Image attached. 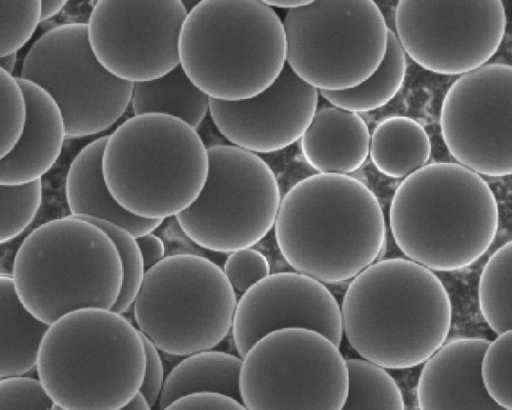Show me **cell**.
Wrapping results in <instances>:
<instances>
[{
	"instance_id": "6da1fadb",
	"label": "cell",
	"mask_w": 512,
	"mask_h": 410,
	"mask_svg": "<svg viewBox=\"0 0 512 410\" xmlns=\"http://www.w3.org/2000/svg\"><path fill=\"white\" fill-rule=\"evenodd\" d=\"M340 311L351 347L383 369L426 362L446 342L452 322L442 281L405 258L374 262L351 279Z\"/></svg>"
},
{
	"instance_id": "7a4b0ae2",
	"label": "cell",
	"mask_w": 512,
	"mask_h": 410,
	"mask_svg": "<svg viewBox=\"0 0 512 410\" xmlns=\"http://www.w3.org/2000/svg\"><path fill=\"white\" fill-rule=\"evenodd\" d=\"M273 228L286 262L323 284L353 279L376 262L386 241L376 195L344 174L317 173L294 184Z\"/></svg>"
},
{
	"instance_id": "3957f363",
	"label": "cell",
	"mask_w": 512,
	"mask_h": 410,
	"mask_svg": "<svg viewBox=\"0 0 512 410\" xmlns=\"http://www.w3.org/2000/svg\"><path fill=\"white\" fill-rule=\"evenodd\" d=\"M498 223L488 183L454 162L428 163L405 177L389 209L398 248L431 271H456L476 262L493 243Z\"/></svg>"
},
{
	"instance_id": "277c9868",
	"label": "cell",
	"mask_w": 512,
	"mask_h": 410,
	"mask_svg": "<svg viewBox=\"0 0 512 410\" xmlns=\"http://www.w3.org/2000/svg\"><path fill=\"white\" fill-rule=\"evenodd\" d=\"M36 368L43 390L62 410H120L142 384L144 344L121 314L80 309L49 325Z\"/></svg>"
},
{
	"instance_id": "5b68a950",
	"label": "cell",
	"mask_w": 512,
	"mask_h": 410,
	"mask_svg": "<svg viewBox=\"0 0 512 410\" xmlns=\"http://www.w3.org/2000/svg\"><path fill=\"white\" fill-rule=\"evenodd\" d=\"M178 54L187 77L209 98L249 99L286 64L283 22L263 1H197L183 22Z\"/></svg>"
},
{
	"instance_id": "8992f818",
	"label": "cell",
	"mask_w": 512,
	"mask_h": 410,
	"mask_svg": "<svg viewBox=\"0 0 512 410\" xmlns=\"http://www.w3.org/2000/svg\"><path fill=\"white\" fill-rule=\"evenodd\" d=\"M11 277L24 307L51 325L76 310H111L123 272L110 237L96 225L69 215L40 225L23 240Z\"/></svg>"
},
{
	"instance_id": "52a82bcc",
	"label": "cell",
	"mask_w": 512,
	"mask_h": 410,
	"mask_svg": "<svg viewBox=\"0 0 512 410\" xmlns=\"http://www.w3.org/2000/svg\"><path fill=\"white\" fill-rule=\"evenodd\" d=\"M102 170L108 190L125 210L164 220L198 197L208 153L197 130L180 119L133 115L108 135Z\"/></svg>"
},
{
	"instance_id": "ba28073f",
	"label": "cell",
	"mask_w": 512,
	"mask_h": 410,
	"mask_svg": "<svg viewBox=\"0 0 512 410\" xmlns=\"http://www.w3.org/2000/svg\"><path fill=\"white\" fill-rule=\"evenodd\" d=\"M236 304V293L217 264L175 254L145 271L132 307L137 329L158 350L185 357L223 341Z\"/></svg>"
},
{
	"instance_id": "9c48e42d",
	"label": "cell",
	"mask_w": 512,
	"mask_h": 410,
	"mask_svg": "<svg viewBox=\"0 0 512 410\" xmlns=\"http://www.w3.org/2000/svg\"><path fill=\"white\" fill-rule=\"evenodd\" d=\"M282 22L286 64L318 91L359 85L386 53L390 28L373 0H310Z\"/></svg>"
},
{
	"instance_id": "30bf717a",
	"label": "cell",
	"mask_w": 512,
	"mask_h": 410,
	"mask_svg": "<svg viewBox=\"0 0 512 410\" xmlns=\"http://www.w3.org/2000/svg\"><path fill=\"white\" fill-rule=\"evenodd\" d=\"M208 173L196 200L175 216L200 247L231 253L252 248L274 227L281 195L276 176L257 154L231 144L207 148Z\"/></svg>"
},
{
	"instance_id": "8fae6325",
	"label": "cell",
	"mask_w": 512,
	"mask_h": 410,
	"mask_svg": "<svg viewBox=\"0 0 512 410\" xmlns=\"http://www.w3.org/2000/svg\"><path fill=\"white\" fill-rule=\"evenodd\" d=\"M348 383L339 347L301 328L259 339L242 358L239 374L246 410H341Z\"/></svg>"
},
{
	"instance_id": "7c38bea8",
	"label": "cell",
	"mask_w": 512,
	"mask_h": 410,
	"mask_svg": "<svg viewBox=\"0 0 512 410\" xmlns=\"http://www.w3.org/2000/svg\"><path fill=\"white\" fill-rule=\"evenodd\" d=\"M21 79L43 89L63 118L66 139L110 128L130 104L133 83L110 74L95 57L86 23L58 25L24 57Z\"/></svg>"
},
{
	"instance_id": "4fadbf2b",
	"label": "cell",
	"mask_w": 512,
	"mask_h": 410,
	"mask_svg": "<svg viewBox=\"0 0 512 410\" xmlns=\"http://www.w3.org/2000/svg\"><path fill=\"white\" fill-rule=\"evenodd\" d=\"M506 22L501 0H401L395 35L405 55L422 68L463 75L494 56Z\"/></svg>"
},
{
	"instance_id": "5bb4252c",
	"label": "cell",
	"mask_w": 512,
	"mask_h": 410,
	"mask_svg": "<svg viewBox=\"0 0 512 410\" xmlns=\"http://www.w3.org/2000/svg\"><path fill=\"white\" fill-rule=\"evenodd\" d=\"M440 130L458 164L479 175H510L512 67L487 63L460 75L443 98Z\"/></svg>"
},
{
	"instance_id": "9a60e30c",
	"label": "cell",
	"mask_w": 512,
	"mask_h": 410,
	"mask_svg": "<svg viewBox=\"0 0 512 410\" xmlns=\"http://www.w3.org/2000/svg\"><path fill=\"white\" fill-rule=\"evenodd\" d=\"M187 13L179 0H98L86 23L89 44L116 78L133 84L155 80L179 65Z\"/></svg>"
},
{
	"instance_id": "2e32d148",
	"label": "cell",
	"mask_w": 512,
	"mask_h": 410,
	"mask_svg": "<svg viewBox=\"0 0 512 410\" xmlns=\"http://www.w3.org/2000/svg\"><path fill=\"white\" fill-rule=\"evenodd\" d=\"M287 328L315 331L339 347L340 306L321 282L298 272L269 274L237 301L232 336L240 358L265 335Z\"/></svg>"
},
{
	"instance_id": "e0dca14e",
	"label": "cell",
	"mask_w": 512,
	"mask_h": 410,
	"mask_svg": "<svg viewBox=\"0 0 512 410\" xmlns=\"http://www.w3.org/2000/svg\"><path fill=\"white\" fill-rule=\"evenodd\" d=\"M319 91L285 64L277 79L255 97L209 100L210 117L231 145L254 154L280 151L300 140L318 105Z\"/></svg>"
},
{
	"instance_id": "ac0fdd59",
	"label": "cell",
	"mask_w": 512,
	"mask_h": 410,
	"mask_svg": "<svg viewBox=\"0 0 512 410\" xmlns=\"http://www.w3.org/2000/svg\"><path fill=\"white\" fill-rule=\"evenodd\" d=\"M488 344L484 338L453 339L424 362L416 389L419 410H508L482 382L480 365Z\"/></svg>"
},
{
	"instance_id": "d6986e66",
	"label": "cell",
	"mask_w": 512,
	"mask_h": 410,
	"mask_svg": "<svg viewBox=\"0 0 512 410\" xmlns=\"http://www.w3.org/2000/svg\"><path fill=\"white\" fill-rule=\"evenodd\" d=\"M26 103L22 134L13 149L0 160V185L20 186L38 180L58 160L65 137L59 108L36 84L16 77Z\"/></svg>"
},
{
	"instance_id": "ffe728a7",
	"label": "cell",
	"mask_w": 512,
	"mask_h": 410,
	"mask_svg": "<svg viewBox=\"0 0 512 410\" xmlns=\"http://www.w3.org/2000/svg\"><path fill=\"white\" fill-rule=\"evenodd\" d=\"M107 138L102 136L85 145L69 166L65 194L71 216L110 222L135 238L152 233L164 220L135 216L118 204L107 188L102 170Z\"/></svg>"
},
{
	"instance_id": "44dd1931",
	"label": "cell",
	"mask_w": 512,
	"mask_h": 410,
	"mask_svg": "<svg viewBox=\"0 0 512 410\" xmlns=\"http://www.w3.org/2000/svg\"><path fill=\"white\" fill-rule=\"evenodd\" d=\"M370 132L363 118L337 107L316 111L300 138L306 162L318 173L348 175L369 155Z\"/></svg>"
},
{
	"instance_id": "7402d4cb",
	"label": "cell",
	"mask_w": 512,
	"mask_h": 410,
	"mask_svg": "<svg viewBox=\"0 0 512 410\" xmlns=\"http://www.w3.org/2000/svg\"><path fill=\"white\" fill-rule=\"evenodd\" d=\"M48 327L24 307L12 277L0 275V380L24 376L36 367Z\"/></svg>"
},
{
	"instance_id": "603a6c76",
	"label": "cell",
	"mask_w": 512,
	"mask_h": 410,
	"mask_svg": "<svg viewBox=\"0 0 512 410\" xmlns=\"http://www.w3.org/2000/svg\"><path fill=\"white\" fill-rule=\"evenodd\" d=\"M241 364L242 358L213 349L185 356L165 378L159 410L181 397L197 393L220 394L241 403Z\"/></svg>"
},
{
	"instance_id": "cb8c5ba5",
	"label": "cell",
	"mask_w": 512,
	"mask_h": 410,
	"mask_svg": "<svg viewBox=\"0 0 512 410\" xmlns=\"http://www.w3.org/2000/svg\"><path fill=\"white\" fill-rule=\"evenodd\" d=\"M432 145L425 128L407 116L382 120L370 134L369 155L379 172L405 178L430 159Z\"/></svg>"
},
{
	"instance_id": "d4e9b609",
	"label": "cell",
	"mask_w": 512,
	"mask_h": 410,
	"mask_svg": "<svg viewBox=\"0 0 512 410\" xmlns=\"http://www.w3.org/2000/svg\"><path fill=\"white\" fill-rule=\"evenodd\" d=\"M209 100L179 64L155 80L134 83L130 104L134 116L167 115L197 130L209 112Z\"/></svg>"
},
{
	"instance_id": "484cf974",
	"label": "cell",
	"mask_w": 512,
	"mask_h": 410,
	"mask_svg": "<svg viewBox=\"0 0 512 410\" xmlns=\"http://www.w3.org/2000/svg\"><path fill=\"white\" fill-rule=\"evenodd\" d=\"M406 55L389 29L386 53L378 68L359 85L341 91H320L334 107L354 113L376 110L392 100L406 76Z\"/></svg>"
},
{
	"instance_id": "4316f807",
	"label": "cell",
	"mask_w": 512,
	"mask_h": 410,
	"mask_svg": "<svg viewBox=\"0 0 512 410\" xmlns=\"http://www.w3.org/2000/svg\"><path fill=\"white\" fill-rule=\"evenodd\" d=\"M512 242L500 246L479 277L478 302L488 326L497 334L512 331Z\"/></svg>"
},
{
	"instance_id": "83f0119b",
	"label": "cell",
	"mask_w": 512,
	"mask_h": 410,
	"mask_svg": "<svg viewBox=\"0 0 512 410\" xmlns=\"http://www.w3.org/2000/svg\"><path fill=\"white\" fill-rule=\"evenodd\" d=\"M348 392L341 410H405L402 392L383 368L363 359H347Z\"/></svg>"
},
{
	"instance_id": "f1b7e54d",
	"label": "cell",
	"mask_w": 512,
	"mask_h": 410,
	"mask_svg": "<svg viewBox=\"0 0 512 410\" xmlns=\"http://www.w3.org/2000/svg\"><path fill=\"white\" fill-rule=\"evenodd\" d=\"M78 218L102 229L115 244L122 264L123 277L120 293L111 311L122 315L132 307L145 274L144 263L136 238L127 230L110 222L90 217Z\"/></svg>"
},
{
	"instance_id": "f546056e",
	"label": "cell",
	"mask_w": 512,
	"mask_h": 410,
	"mask_svg": "<svg viewBox=\"0 0 512 410\" xmlns=\"http://www.w3.org/2000/svg\"><path fill=\"white\" fill-rule=\"evenodd\" d=\"M41 202V180L20 186L0 185V244L19 236L32 223Z\"/></svg>"
},
{
	"instance_id": "4dcf8cb0",
	"label": "cell",
	"mask_w": 512,
	"mask_h": 410,
	"mask_svg": "<svg viewBox=\"0 0 512 410\" xmlns=\"http://www.w3.org/2000/svg\"><path fill=\"white\" fill-rule=\"evenodd\" d=\"M512 331L489 341L480 373L489 396L501 407L512 410Z\"/></svg>"
},
{
	"instance_id": "1f68e13d",
	"label": "cell",
	"mask_w": 512,
	"mask_h": 410,
	"mask_svg": "<svg viewBox=\"0 0 512 410\" xmlns=\"http://www.w3.org/2000/svg\"><path fill=\"white\" fill-rule=\"evenodd\" d=\"M39 23V0L0 1V58L17 53Z\"/></svg>"
},
{
	"instance_id": "d6a6232c",
	"label": "cell",
	"mask_w": 512,
	"mask_h": 410,
	"mask_svg": "<svg viewBox=\"0 0 512 410\" xmlns=\"http://www.w3.org/2000/svg\"><path fill=\"white\" fill-rule=\"evenodd\" d=\"M26 119V103L15 76L0 68V160L15 146Z\"/></svg>"
},
{
	"instance_id": "836d02e7",
	"label": "cell",
	"mask_w": 512,
	"mask_h": 410,
	"mask_svg": "<svg viewBox=\"0 0 512 410\" xmlns=\"http://www.w3.org/2000/svg\"><path fill=\"white\" fill-rule=\"evenodd\" d=\"M222 270L234 291L243 294L270 274V264L262 252L246 248L229 253Z\"/></svg>"
},
{
	"instance_id": "e575fe53",
	"label": "cell",
	"mask_w": 512,
	"mask_h": 410,
	"mask_svg": "<svg viewBox=\"0 0 512 410\" xmlns=\"http://www.w3.org/2000/svg\"><path fill=\"white\" fill-rule=\"evenodd\" d=\"M39 380L21 376L0 380V410H51Z\"/></svg>"
},
{
	"instance_id": "d590c367",
	"label": "cell",
	"mask_w": 512,
	"mask_h": 410,
	"mask_svg": "<svg viewBox=\"0 0 512 410\" xmlns=\"http://www.w3.org/2000/svg\"><path fill=\"white\" fill-rule=\"evenodd\" d=\"M140 335L145 350V371L139 393L147 404L153 407L159 400L164 385V368L156 346L141 332Z\"/></svg>"
},
{
	"instance_id": "8d00e7d4",
	"label": "cell",
	"mask_w": 512,
	"mask_h": 410,
	"mask_svg": "<svg viewBox=\"0 0 512 410\" xmlns=\"http://www.w3.org/2000/svg\"><path fill=\"white\" fill-rule=\"evenodd\" d=\"M163 410H246L242 403L220 394L197 393L181 397Z\"/></svg>"
},
{
	"instance_id": "74e56055",
	"label": "cell",
	"mask_w": 512,
	"mask_h": 410,
	"mask_svg": "<svg viewBox=\"0 0 512 410\" xmlns=\"http://www.w3.org/2000/svg\"><path fill=\"white\" fill-rule=\"evenodd\" d=\"M137 245L141 252L145 271L165 257V246L163 240L153 233L136 238Z\"/></svg>"
},
{
	"instance_id": "f35d334b",
	"label": "cell",
	"mask_w": 512,
	"mask_h": 410,
	"mask_svg": "<svg viewBox=\"0 0 512 410\" xmlns=\"http://www.w3.org/2000/svg\"><path fill=\"white\" fill-rule=\"evenodd\" d=\"M66 0L40 1V23L49 20L58 14L67 4Z\"/></svg>"
},
{
	"instance_id": "ab89813d",
	"label": "cell",
	"mask_w": 512,
	"mask_h": 410,
	"mask_svg": "<svg viewBox=\"0 0 512 410\" xmlns=\"http://www.w3.org/2000/svg\"><path fill=\"white\" fill-rule=\"evenodd\" d=\"M263 2L271 8L276 7L290 10L302 7L308 4L310 0H264Z\"/></svg>"
},
{
	"instance_id": "60d3db41",
	"label": "cell",
	"mask_w": 512,
	"mask_h": 410,
	"mask_svg": "<svg viewBox=\"0 0 512 410\" xmlns=\"http://www.w3.org/2000/svg\"><path fill=\"white\" fill-rule=\"evenodd\" d=\"M51 410L62 409L56 405H53ZM120 410H151V407L147 404L143 396L138 392L137 395Z\"/></svg>"
},
{
	"instance_id": "b9f144b4",
	"label": "cell",
	"mask_w": 512,
	"mask_h": 410,
	"mask_svg": "<svg viewBox=\"0 0 512 410\" xmlns=\"http://www.w3.org/2000/svg\"><path fill=\"white\" fill-rule=\"evenodd\" d=\"M17 53H13L0 58V68L13 75L17 63Z\"/></svg>"
}]
</instances>
